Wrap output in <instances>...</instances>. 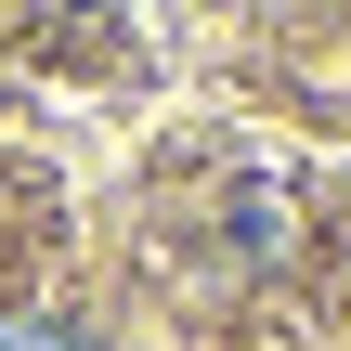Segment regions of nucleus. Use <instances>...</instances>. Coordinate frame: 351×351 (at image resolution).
<instances>
[{
    "label": "nucleus",
    "instance_id": "obj_1",
    "mask_svg": "<svg viewBox=\"0 0 351 351\" xmlns=\"http://www.w3.org/2000/svg\"><path fill=\"white\" fill-rule=\"evenodd\" d=\"M0 351H78V339H65L52 313H0Z\"/></svg>",
    "mask_w": 351,
    "mask_h": 351
}]
</instances>
